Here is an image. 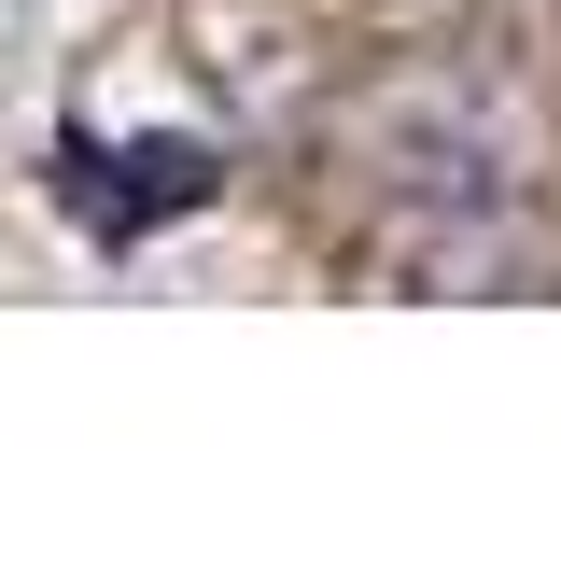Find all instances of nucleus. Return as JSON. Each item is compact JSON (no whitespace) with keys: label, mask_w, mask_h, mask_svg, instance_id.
I'll list each match as a JSON object with an SVG mask.
<instances>
[{"label":"nucleus","mask_w":561,"mask_h":561,"mask_svg":"<svg viewBox=\"0 0 561 561\" xmlns=\"http://www.w3.org/2000/svg\"><path fill=\"white\" fill-rule=\"evenodd\" d=\"M197 43H210L225 84H280V70H295V28H280V14H239V0H197Z\"/></svg>","instance_id":"nucleus-1"}]
</instances>
